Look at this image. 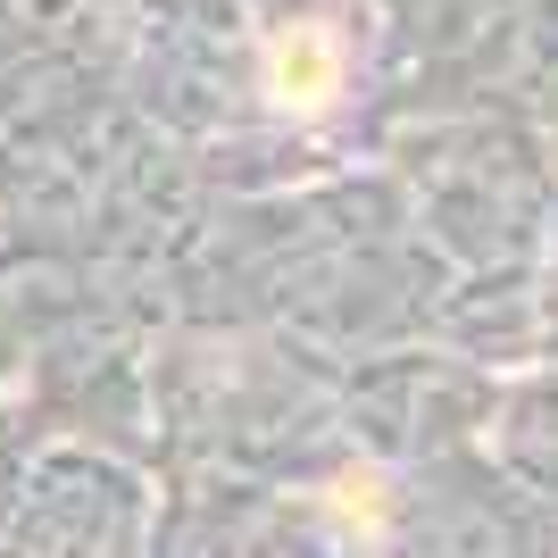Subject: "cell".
<instances>
[{"label": "cell", "mask_w": 558, "mask_h": 558, "mask_svg": "<svg viewBox=\"0 0 558 558\" xmlns=\"http://www.w3.org/2000/svg\"><path fill=\"white\" fill-rule=\"evenodd\" d=\"M333 500L350 509V525H359V534H384V509H392V492H384V475H367V466H350L342 484H333Z\"/></svg>", "instance_id": "2"}, {"label": "cell", "mask_w": 558, "mask_h": 558, "mask_svg": "<svg viewBox=\"0 0 558 558\" xmlns=\"http://www.w3.org/2000/svg\"><path fill=\"white\" fill-rule=\"evenodd\" d=\"M267 100L283 117H326L342 100V34L317 17L267 34Z\"/></svg>", "instance_id": "1"}]
</instances>
